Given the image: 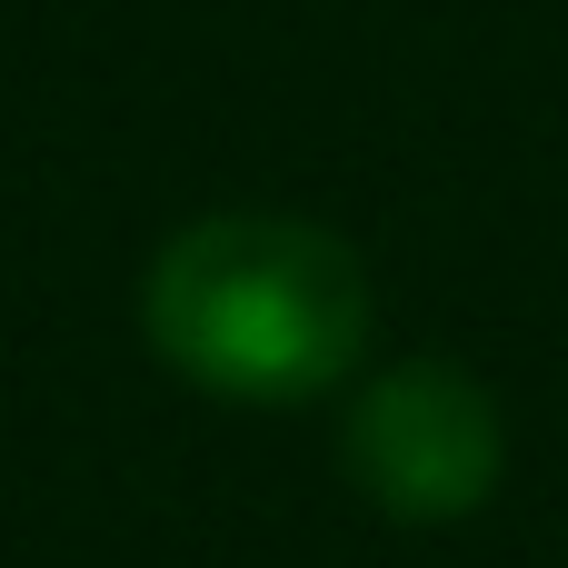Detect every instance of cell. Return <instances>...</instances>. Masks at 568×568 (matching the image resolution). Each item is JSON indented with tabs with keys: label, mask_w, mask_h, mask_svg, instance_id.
I'll use <instances>...</instances> for the list:
<instances>
[{
	"label": "cell",
	"mask_w": 568,
	"mask_h": 568,
	"mask_svg": "<svg viewBox=\"0 0 568 568\" xmlns=\"http://www.w3.org/2000/svg\"><path fill=\"white\" fill-rule=\"evenodd\" d=\"M140 339L210 399L300 409L369 349V270L300 210H210L140 270Z\"/></svg>",
	"instance_id": "6da1fadb"
},
{
	"label": "cell",
	"mask_w": 568,
	"mask_h": 568,
	"mask_svg": "<svg viewBox=\"0 0 568 568\" xmlns=\"http://www.w3.org/2000/svg\"><path fill=\"white\" fill-rule=\"evenodd\" d=\"M339 459H349V489L399 519V529H449L469 509H489L499 469H509V429H499V399L479 369L419 349V359H389L349 419H339Z\"/></svg>",
	"instance_id": "7a4b0ae2"
}]
</instances>
